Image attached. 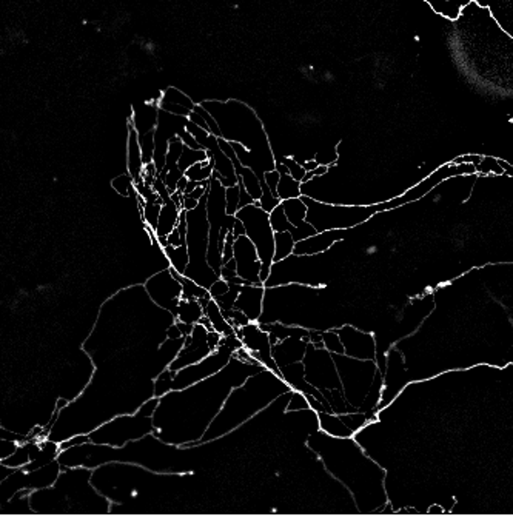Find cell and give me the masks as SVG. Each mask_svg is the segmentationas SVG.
Segmentation results:
<instances>
[{
  "instance_id": "obj_10",
  "label": "cell",
  "mask_w": 513,
  "mask_h": 516,
  "mask_svg": "<svg viewBox=\"0 0 513 516\" xmlns=\"http://www.w3.org/2000/svg\"><path fill=\"white\" fill-rule=\"evenodd\" d=\"M341 230H324V233H314L313 236H308L302 241H296L293 247V255H316L321 251H325L330 248L334 242L342 239V236H338Z\"/></svg>"
},
{
  "instance_id": "obj_7",
  "label": "cell",
  "mask_w": 513,
  "mask_h": 516,
  "mask_svg": "<svg viewBox=\"0 0 513 516\" xmlns=\"http://www.w3.org/2000/svg\"><path fill=\"white\" fill-rule=\"evenodd\" d=\"M262 296H264V286L262 284L261 286L244 284V286L239 287L234 308L241 310L252 322H258L262 313Z\"/></svg>"
},
{
  "instance_id": "obj_4",
  "label": "cell",
  "mask_w": 513,
  "mask_h": 516,
  "mask_svg": "<svg viewBox=\"0 0 513 516\" xmlns=\"http://www.w3.org/2000/svg\"><path fill=\"white\" fill-rule=\"evenodd\" d=\"M143 290H145L150 299L153 301L157 307L163 308L170 315H176L177 304L181 301L182 287L181 282L177 281L174 271L170 267L151 275L148 279L143 282Z\"/></svg>"
},
{
  "instance_id": "obj_22",
  "label": "cell",
  "mask_w": 513,
  "mask_h": 516,
  "mask_svg": "<svg viewBox=\"0 0 513 516\" xmlns=\"http://www.w3.org/2000/svg\"><path fill=\"white\" fill-rule=\"evenodd\" d=\"M205 159H208L205 150H202V148L194 150V148L183 147L179 161H177V168H179L181 171H185L188 167H192L193 163L205 161Z\"/></svg>"
},
{
  "instance_id": "obj_21",
  "label": "cell",
  "mask_w": 513,
  "mask_h": 516,
  "mask_svg": "<svg viewBox=\"0 0 513 516\" xmlns=\"http://www.w3.org/2000/svg\"><path fill=\"white\" fill-rule=\"evenodd\" d=\"M111 187L116 191L117 195L122 197H136V181L133 176H130L127 171L123 175L116 176L111 181Z\"/></svg>"
},
{
  "instance_id": "obj_30",
  "label": "cell",
  "mask_w": 513,
  "mask_h": 516,
  "mask_svg": "<svg viewBox=\"0 0 513 516\" xmlns=\"http://www.w3.org/2000/svg\"><path fill=\"white\" fill-rule=\"evenodd\" d=\"M177 136H179V139H181V141H182L183 147H188V148H194V150H199V148H201V147H199V143H197V142H196L194 136H193L192 133H190V131H187L185 128H183V130L181 131V133H179V135H177ZM202 150H203V148H202Z\"/></svg>"
},
{
  "instance_id": "obj_14",
  "label": "cell",
  "mask_w": 513,
  "mask_h": 516,
  "mask_svg": "<svg viewBox=\"0 0 513 516\" xmlns=\"http://www.w3.org/2000/svg\"><path fill=\"white\" fill-rule=\"evenodd\" d=\"M62 467L59 464L57 459L50 462L47 466H42L39 468H34V470L26 472V488L28 490H36V488H43V487H50L54 484V481L57 479L59 473H61Z\"/></svg>"
},
{
  "instance_id": "obj_24",
  "label": "cell",
  "mask_w": 513,
  "mask_h": 516,
  "mask_svg": "<svg viewBox=\"0 0 513 516\" xmlns=\"http://www.w3.org/2000/svg\"><path fill=\"white\" fill-rule=\"evenodd\" d=\"M137 139H139L143 165L151 163V161H153V153H154V130L148 131V133L145 135H137Z\"/></svg>"
},
{
  "instance_id": "obj_17",
  "label": "cell",
  "mask_w": 513,
  "mask_h": 516,
  "mask_svg": "<svg viewBox=\"0 0 513 516\" xmlns=\"http://www.w3.org/2000/svg\"><path fill=\"white\" fill-rule=\"evenodd\" d=\"M274 253H273V264H278L281 261L287 259L288 256L293 255L294 239L288 231H274Z\"/></svg>"
},
{
  "instance_id": "obj_13",
  "label": "cell",
  "mask_w": 513,
  "mask_h": 516,
  "mask_svg": "<svg viewBox=\"0 0 513 516\" xmlns=\"http://www.w3.org/2000/svg\"><path fill=\"white\" fill-rule=\"evenodd\" d=\"M125 165H127V173L133 176L134 181L141 179V173L143 168L142 153L139 139H137L136 130L127 123V141H125Z\"/></svg>"
},
{
  "instance_id": "obj_12",
  "label": "cell",
  "mask_w": 513,
  "mask_h": 516,
  "mask_svg": "<svg viewBox=\"0 0 513 516\" xmlns=\"http://www.w3.org/2000/svg\"><path fill=\"white\" fill-rule=\"evenodd\" d=\"M481 8H487L493 21L498 23L499 28L512 36L513 32V10L512 0H472Z\"/></svg>"
},
{
  "instance_id": "obj_27",
  "label": "cell",
  "mask_w": 513,
  "mask_h": 516,
  "mask_svg": "<svg viewBox=\"0 0 513 516\" xmlns=\"http://www.w3.org/2000/svg\"><path fill=\"white\" fill-rule=\"evenodd\" d=\"M279 162H282V163L285 165V167L288 168V173L292 175L293 179L302 182V177H304V175H305V170H304V167H302V165L298 161H296L294 157H290V156H288V157H282Z\"/></svg>"
},
{
  "instance_id": "obj_8",
  "label": "cell",
  "mask_w": 513,
  "mask_h": 516,
  "mask_svg": "<svg viewBox=\"0 0 513 516\" xmlns=\"http://www.w3.org/2000/svg\"><path fill=\"white\" fill-rule=\"evenodd\" d=\"M156 103L159 110L170 112V115H174V116H182V117H188L190 111H192L196 105V102L192 101V97L187 96L185 92L174 87H168L163 90L161 97L156 101Z\"/></svg>"
},
{
  "instance_id": "obj_1",
  "label": "cell",
  "mask_w": 513,
  "mask_h": 516,
  "mask_svg": "<svg viewBox=\"0 0 513 516\" xmlns=\"http://www.w3.org/2000/svg\"><path fill=\"white\" fill-rule=\"evenodd\" d=\"M34 515H108L110 501L91 484V468L65 467L54 484L28 495Z\"/></svg>"
},
{
  "instance_id": "obj_28",
  "label": "cell",
  "mask_w": 513,
  "mask_h": 516,
  "mask_svg": "<svg viewBox=\"0 0 513 516\" xmlns=\"http://www.w3.org/2000/svg\"><path fill=\"white\" fill-rule=\"evenodd\" d=\"M194 110H196L197 112H199V115H201L203 119H205V122H207V125H208L210 135H213V136H216V137H221V131H219V127H218V122H216V119H214L212 115H210V112H208L205 108H203L201 103H196V105H194Z\"/></svg>"
},
{
  "instance_id": "obj_11",
  "label": "cell",
  "mask_w": 513,
  "mask_h": 516,
  "mask_svg": "<svg viewBox=\"0 0 513 516\" xmlns=\"http://www.w3.org/2000/svg\"><path fill=\"white\" fill-rule=\"evenodd\" d=\"M157 112H159V108H157L156 101L134 105L128 117V123L136 130L137 135H145L156 128Z\"/></svg>"
},
{
  "instance_id": "obj_26",
  "label": "cell",
  "mask_w": 513,
  "mask_h": 516,
  "mask_svg": "<svg viewBox=\"0 0 513 516\" xmlns=\"http://www.w3.org/2000/svg\"><path fill=\"white\" fill-rule=\"evenodd\" d=\"M504 175L503 168L499 167V163L495 157L484 156L481 157V162L476 165V175Z\"/></svg>"
},
{
  "instance_id": "obj_3",
  "label": "cell",
  "mask_w": 513,
  "mask_h": 516,
  "mask_svg": "<svg viewBox=\"0 0 513 516\" xmlns=\"http://www.w3.org/2000/svg\"><path fill=\"white\" fill-rule=\"evenodd\" d=\"M234 216L244 224L245 236L253 242L256 251H258L261 261L259 279L264 284L272 275L270 271H272L274 253V231L270 225L268 213L259 207L258 202H253L239 208Z\"/></svg>"
},
{
  "instance_id": "obj_5",
  "label": "cell",
  "mask_w": 513,
  "mask_h": 516,
  "mask_svg": "<svg viewBox=\"0 0 513 516\" xmlns=\"http://www.w3.org/2000/svg\"><path fill=\"white\" fill-rule=\"evenodd\" d=\"M208 332L210 330L205 326H202L201 322L194 324L192 332L183 337L179 352L171 359L167 368L177 372V370L199 362L203 358H207L210 353H213V350L210 348L207 342Z\"/></svg>"
},
{
  "instance_id": "obj_23",
  "label": "cell",
  "mask_w": 513,
  "mask_h": 516,
  "mask_svg": "<svg viewBox=\"0 0 513 516\" xmlns=\"http://www.w3.org/2000/svg\"><path fill=\"white\" fill-rule=\"evenodd\" d=\"M182 150H183V143L179 139V136H174L171 141L168 142V147H167V155H165V167H163V170L165 168H173L177 165V161H179V157L182 155Z\"/></svg>"
},
{
  "instance_id": "obj_20",
  "label": "cell",
  "mask_w": 513,
  "mask_h": 516,
  "mask_svg": "<svg viewBox=\"0 0 513 516\" xmlns=\"http://www.w3.org/2000/svg\"><path fill=\"white\" fill-rule=\"evenodd\" d=\"M212 175H213L212 159H205V161L196 162L192 165V167H188L185 171H183V176H185L188 181H194L199 183L210 181Z\"/></svg>"
},
{
  "instance_id": "obj_15",
  "label": "cell",
  "mask_w": 513,
  "mask_h": 516,
  "mask_svg": "<svg viewBox=\"0 0 513 516\" xmlns=\"http://www.w3.org/2000/svg\"><path fill=\"white\" fill-rule=\"evenodd\" d=\"M202 316H203V308L201 306L199 299H181L179 304H177L174 321L194 326V324L199 322Z\"/></svg>"
},
{
  "instance_id": "obj_31",
  "label": "cell",
  "mask_w": 513,
  "mask_h": 516,
  "mask_svg": "<svg viewBox=\"0 0 513 516\" xmlns=\"http://www.w3.org/2000/svg\"><path fill=\"white\" fill-rule=\"evenodd\" d=\"M197 204H199V201L194 199V197H192V196H188V195H182V197H181V208L183 211L193 210Z\"/></svg>"
},
{
  "instance_id": "obj_32",
  "label": "cell",
  "mask_w": 513,
  "mask_h": 516,
  "mask_svg": "<svg viewBox=\"0 0 513 516\" xmlns=\"http://www.w3.org/2000/svg\"><path fill=\"white\" fill-rule=\"evenodd\" d=\"M239 182V181H238ZM254 201L252 199V196H250L248 193H247V190L244 188V187H242V183L239 182V208H242V207H245V205H248V204H253Z\"/></svg>"
},
{
  "instance_id": "obj_18",
  "label": "cell",
  "mask_w": 513,
  "mask_h": 516,
  "mask_svg": "<svg viewBox=\"0 0 513 516\" xmlns=\"http://www.w3.org/2000/svg\"><path fill=\"white\" fill-rule=\"evenodd\" d=\"M276 193H278L279 201L299 197L302 196V185L299 181L293 179L290 173H279V182L278 187H276Z\"/></svg>"
},
{
  "instance_id": "obj_25",
  "label": "cell",
  "mask_w": 513,
  "mask_h": 516,
  "mask_svg": "<svg viewBox=\"0 0 513 516\" xmlns=\"http://www.w3.org/2000/svg\"><path fill=\"white\" fill-rule=\"evenodd\" d=\"M239 210V182L225 187V213L234 216Z\"/></svg>"
},
{
  "instance_id": "obj_19",
  "label": "cell",
  "mask_w": 513,
  "mask_h": 516,
  "mask_svg": "<svg viewBox=\"0 0 513 516\" xmlns=\"http://www.w3.org/2000/svg\"><path fill=\"white\" fill-rule=\"evenodd\" d=\"M174 275L177 277V281L181 282L182 287V295L181 299H202V297H212L208 293V288L199 286V284L194 282L190 277L183 276V275H177L174 271Z\"/></svg>"
},
{
  "instance_id": "obj_16",
  "label": "cell",
  "mask_w": 513,
  "mask_h": 516,
  "mask_svg": "<svg viewBox=\"0 0 513 516\" xmlns=\"http://www.w3.org/2000/svg\"><path fill=\"white\" fill-rule=\"evenodd\" d=\"M162 253L165 256V259L168 262V267L176 271L177 275H183L185 273V268L188 266V250H187V244L179 247H171L165 246L162 247Z\"/></svg>"
},
{
  "instance_id": "obj_29",
  "label": "cell",
  "mask_w": 513,
  "mask_h": 516,
  "mask_svg": "<svg viewBox=\"0 0 513 516\" xmlns=\"http://www.w3.org/2000/svg\"><path fill=\"white\" fill-rule=\"evenodd\" d=\"M228 288H230V284L225 279H222V277H218V279H216L212 286L208 287V293L212 297H218V296H222L223 293H227Z\"/></svg>"
},
{
  "instance_id": "obj_2",
  "label": "cell",
  "mask_w": 513,
  "mask_h": 516,
  "mask_svg": "<svg viewBox=\"0 0 513 516\" xmlns=\"http://www.w3.org/2000/svg\"><path fill=\"white\" fill-rule=\"evenodd\" d=\"M157 401H159V398L151 396L137 407L136 412L116 415L111 419L105 421L103 424L97 426L94 430L87 433L90 442L122 447L130 441L139 439L142 436L153 433V415L157 407Z\"/></svg>"
},
{
  "instance_id": "obj_6",
  "label": "cell",
  "mask_w": 513,
  "mask_h": 516,
  "mask_svg": "<svg viewBox=\"0 0 513 516\" xmlns=\"http://www.w3.org/2000/svg\"><path fill=\"white\" fill-rule=\"evenodd\" d=\"M233 257L236 262V273H238V277H241L244 284H256V286H261V261L258 251H256L253 242L250 241L245 235L234 237ZM262 286H264V284H262Z\"/></svg>"
},
{
  "instance_id": "obj_9",
  "label": "cell",
  "mask_w": 513,
  "mask_h": 516,
  "mask_svg": "<svg viewBox=\"0 0 513 516\" xmlns=\"http://www.w3.org/2000/svg\"><path fill=\"white\" fill-rule=\"evenodd\" d=\"M181 211L182 208L179 207V204H176L171 197L162 202L159 216H157V222L153 231L154 239L159 244L161 248L165 246L167 235H170V231L176 227L177 222H179Z\"/></svg>"
}]
</instances>
